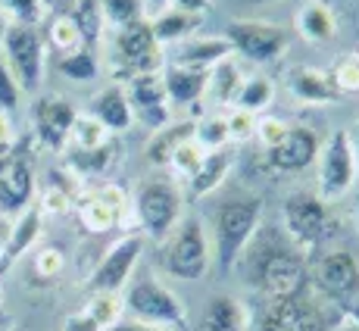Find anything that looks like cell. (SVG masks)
Returning <instances> with one entry per match:
<instances>
[{
	"label": "cell",
	"instance_id": "f907efd6",
	"mask_svg": "<svg viewBox=\"0 0 359 331\" xmlns=\"http://www.w3.org/2000/svg\"><path fill=\"white\" fill-rule=\"evenodd\" d=\"M6 25H10V22H6V16L0 13V41H4V34H6Z\"/></svg>",
	"mask_w": 359,
	"mask_h": 331
},
{
	"label": "cell",
	"instance_id": "5b68a950",
	"mask_svg": "<svg viewBox=\"0 0 359 331\" xmlns=\"http://www.w3.org/2000/svg\"><path fill=\"white\" fill-rule=\"evenodd\" d=\"M122 300H126V313L135 316V322L191 331L178 294L172 288H165L160 278H154V275H137L135 281H128Z\"/></svg>",
	"mask_w": 359,
	"mask_h": 331
},
{
	"label": "cell",
	"instance_id": "5bb4252c",
	"mask_svg": "<svg viewBox=\"0 0 359 331\" xmlns=\"http://www.w3.org/2000/svg\"><path fill=\"white\" fill-rule=\"evenodd\" d=\"M34 166L25 150L13 147L10 156L0 160V216H19L34 203Z\"/></svg>",
	"mask_w": 359,
	"mask_h": 331
},
{
	"label": "cell",
	"instance_id": "277c9868",
	"mask_svg": "<svg viewBox=\"0 0 359 331\" xmlns=\"http://www.w3.org/2000/svg\"><path fill=\"white\" fill-rule=\"evenodd\" d=\"M212 263L210 238L197 216H182L172 234L163 241V269L165 275L182 281H197Z\"/></svg>",
	"mask_w": 359,
	"mask_h": 331
},
{
	"label": "cell",
	"instance_id": "d6986e66",
	"mask_svg": "<svg viewBox=\"0 0 359 331\" xmlns=\"http://www.w3.org/2000/svg\"><path fill=\"white\" fill-rule=\"evenodd\" d=\"M287 88H291V94L297 100L313 103V107H328V103H334L341 97L331 72L316 69V66H294L287 72Z\"/></svg>",
	"mask_w": 359,
	"mask_h": 331
},
{
	"label": "cell",
	"instance_id": "ac0fdd59",
	"mask_svg": "<svg viewBox=\"0 0 359 331\" xmlns=\"http://www.w3.org/2000/svg\"><path fill=\"white\" fill-rule=\"evenodd\" d=\"M41 231H44V216H41L38 203H32L29 210H22L16 216V222L10 225L4 238V253H0V275L6 272L19 257H25L29 250H34L41 241Z\"/></svg>",
	"mask_w": 359,
	"mask_h": 331
},
{
	"label": "cell",
	"instance_id": "681fc988",
	"mask_svg": "<svg viewBox=\"0 0 359 331\" xmlns=\"http://www.w3.org/2000/svg\"><path fill=\"white\" fill-rule=\"evenodd\" d=\"M350 147H353V156H356V166H359V119H356V126L350 128Z\"/></svg>",
	"mask_w": 359,
	"mask_h": 331
},
{
	"label": "cell",
	"instance_id": "e0dca14e",
	"mask_svg": "<svg viewBox=\"0 0 359 331\" xmlns=\"http://www.w3.org/2000/svg\"><path fill=\"white\" fill-rule=\"evenodd\" d=\"M122 160V144L109 141L97 150H63V169L75 175L81 184L85 182H109L116 163Z\"/></svg>",
	"mask_w": 359,
	"mask_h": 331
},
{
	"label": "cell",
	"instance_id": "484cf974",
	"mask_svg": "<svg viewBox=\"0 0 359 331\" xmlns=\"http://www.w3.org/2000/svg\"><path fill=\"white\" fill-rule=\"evenodd\" d=\"M75 212H79L81 229L91 231V234H107L109 229H116V225L122 222V212H116L113 206H109L94 188L85 191V194L79 197V203H75Z\"/></svg>",
	"mask_w": 359,
	"mask_h": 331
},
{
	"label": "cell",
	"instance_id": "816d5d0a",
	"mask_svg": "<svg viewBox=\"0 0 359 331\" xmlns=\"http://www.w3.org/2000/svg\"><path fill=\"white\" fill-rule=\"evenodd\" d=\"M331 331H359V325H344V328H331Z\"/></svg>",
	"mask_w": 359,
	"mask_h": 331
},
{
	"label": "cell",
	"instance_id": "44dd1931",
	"mask_svg": "<svg viewBox=\"0 0 359 331\" xmlns=\"http://www.w3.org/2000/svg\"><path fill=\"white\" fill-rule=\"evenodd\" d=\"M194 137V119H178V122H165L154 132V137L144 147V160H147L154 169H165L169 166V156L182 147L184 141Z\"/></svg>",
	"mask_w": 359,
	"mask_h": 331
},
{
	"label": "cell",
	"instance_id": "8992f818",
	"mask_svg": "<svg viewBox=\"0 0 359 331\" xmlns=\"http://www.w3.org/2000/svg\"><path fill=\"white\" fill-rule=\"evenodd\" d=\"M0 57L10 66L13 79L19 81L22 94H38L47 72V41L34 25H6L0 41Z\"/></svg>",
	"mask_w": 359,
	"mask_h": 331
},
{
	"label": "cell",
	"instance_id": "d6a6232c",
	"mask_svg": "<svg viewBox=\"0 0 359 331\" xmlns=\"http://www.w3.org/2000/svg\"><path fill=\"white\" fill-rule=\"evenodd\" d=\"M85 313L91 316L97 325L107 331L113 325H119L122 322V313H126V300H122V294H113V291H97L91 294L85 303Z\"/></svg>",
	"mask_w": 359,
	"mask_h": 331
},
{
	"label": "cell",
	"instance_id": "836d02e7",
	"mask_svg": "<svg viewBox=\"0 0 359 331\" xmlns=\"http://www.w3.org/2000/svg\"><path fill=\"white\" fill-rule=\"evenodd\" d=\"M44 41L60 53V57H63V53L79 50V47L85 44V38H81L79 25H75V19L69 16V13H57V16L47 22V38H44Z\"/></svg>",
	"mask_w": 359,
	"mask_h": 331
},
{
	"label": "cell",
	"instance_id": "3957f363",
	"mask_svg": "<svg viewBox=\"0 0 359 331\" xmlns=\"http://www.w3.org/2000/svg\"><path fill=\"white\" fill-rule=\"evenodd\" d=\"M182 191H178L175 178L165 175H154L144 178L135 188V197H131V206H135V219L141 225V234L156 244H163L172 234V229L182 219Z\"/></svg>",
	"mask_w": 359,
	"mask_h": 331
},
{
	"label": "cell",
	"instance_id": "1f68e13d",
	"mask_svg": "<svg viewBox=\"0 0 359 331\" xmlns=\"http://www.w3.org/2000/svg\"><path fill=\"white\" fill-rule=\"evenodd\" d=\"M57 66L69 81H75V85H88V81H94L100 75L97 53H94V47H88V44H81L79 50H72V53H63Z\"/></svg>",
	"mask_w": 359,
	"mask_h": 331
},
{
	"label": "cell",
	"instance_id": "8fae6325",
	"mask_svg": "<svg viewBox=\"0 0 359 331\" xmlns=\"http://www.w3.org/2000/svg\"><path fill=\"white\" fill-rule=\"evenodd\" d=\"M306 285H313L328 300H353L359 294V259L350 250L322 253L306 269Z\"/></svg>",
	"mask_w": 359,
	"mask_h": 331
},
{
	"label": "cell",
	"instance_id": "f35d334b",
	"mask_svg": "<svg viewBox=\"0 0 359 331\" xmlns=\"http://www.w3.org/2000/svg\"><path fill=\"white\" fill-rule=\"evenodd\" d=\"M32 266H34V275L44 281H53L60 278V275L66 272V253L60 250V247L47 244V247H38L32 257Z\"/></svg>",
	"mask_w": 359,
	"mask_h": 331
},
{
	"label": "cell",
	"instance_id": "8d00e7d4",
	"mask_svg": "<svg viewBox=\"0 0 359 331\" xmlns=\"http://www.w3.org/2000/svg\"><path fill=\"white\" fill-rule=\"evenodd\" d=\"M0 13L6 16V22L34 25L38 29L41 19L47 16V4L44 0H0Z\"/></svg>",
	"mask_w": 359,
	"mask_h": 331
},
{
	"label": "cell",
	"instance_id": "f5cc1de1",
	"mask_svg": "<svg viewBox=\"0 0 359 331\" xmlns=\"http://www.w3.org/2000/svg\"><path fill=\"white\" fill-rule=\"evenodd\" d=\"M356 225H359V197H356Z\"/></svg>",
	"mask_w": 359,
	"mask_h": 331
},
{
	"label": "cell",
	"instance_id": "7dc6e473",
	"mask_svg": "<svg viewBox=\"0 0 359 331\" xmlns=\"http://www.w3.org/2000/svg\"><path fill=\"white\" fill-rule=\"evenodd\" d=\"M172 10L178 13H191V16H203L210 10V0H169Z\"/></svg>",
	"mask_w": 359,
	"mask_h": 331
},
{
	"label": "cell",
	"instance_id": "7402d4cb",
	"mask_svg": "<svg viewBox=\"0 0 359 331\" xmlns=\"http://www.w3.org/2000/svg\"><path fill=\"white\" fill-rule=\"evenodd\" d=\"M231 166H234V150H229V147L212 150V154H203L197 172L188 178V197L200 200V197L212 194V191L225 182V175L231 172Z\"/></svg>",
	"mask_w": 359,
	"mask_h": 331
},
{
	"label": "cell",
	"instance_id": "603a6c76",
	"mask_svg": "<svg viewBox=\"0 0 359 331\" xmlns=\"http://www.w3.org/2000/svg\"><path fill=\"white\" fill-rule=\"evenodd\" d=\"M91 116L100 119L113 135L131 128L135 113H131V103L126 97V88L109 85V88H103V91H97V97H94V103H91Z\"/></svg>",
	"mask_w": 359,
	"mask_h": 331
},
{
	"label": "cell",
	"instance_id": "6f0895ef",
	"mask_svg": "<svg viewBox=\"0 0 359 331\" xmlns=\"http://www.w3.org/2000/svg\"><path fill=\"white\" fill-rule=\"evenodd\" d=\"M356 60H359V53H356Z\"/></svg>",
	"mask_w": 359,
	"mask_h": 331
},
{
	"label": "cell",
	"instance_id": "ba28073f",
	"mask_svg": "<svg viewBox=\"0 0 359 331\" xmlns=\"http://www.w3.org/2000/svg\"><path fill=\"white\" fill-rule=\"evenodd\" d=\"M356 156L350 147L347 132H331L328 141L319 147V191L322 203H337L356 182Z\"/></svg>",
	"mask_w": 359,
	"mask_h": 331
},
{
	"label": "cell",
	"instance_id": "f1b7e54d",
	"mask_svg": "<svg viewBox=\"0 0 359 331\" xmlns=\"http://www.w3.org/2000/svg\"><path fill=\"white\" fill-rule=\"evenodd\" d=\"M113 132L103 126L100 119H94L91 113H79L72 122V132H69V144L66 150H97L103 144L113 141Z\"/></svg>",
	"mask_w": 359,
	"mask_h": 331
},
{
	"label": "cell",
	"instance_id": "9f6ffc18",
	"mask_svg": "<svg viewBox=\"0 0 359 331\" xmlns=\"http://www.w3.org/2000/svg\"><path fill=\"white\" fill-rule=\"evenodd\" d=\"M156 4H165V0H156Z\"/></svg>",
	"mask_w": 359,
	"mask_h": 331
},
{
	"label": "cell",
	"instance_id": "e575fe53",
	"mask_svg": "<svg viewBox=\"0 0 359 331\" xmlns=\"http://www.w3.org/2000/svg\"><path fill=\"white\" fill-rule=\"evenodd\" d=\"M191 141L197 144L203 154H212V150L229 147V126H225V116L210 113L203 119H194V137Z\"/></svg>",
	"mask_w": 359,
	"mask_h": 331
},
{
	"label": "cell",
	"instance_id": "4fadbf2b",
	"mask_svg": "<svg viewBox=\"0 0 359 331\" xmlns=\"http://www.w3.org/2000/svg\"><path fill=\"white\" fill-rule=\"evenodd\" d=\"M75 116H79V109L72 107V100L60 97V94H44V97H38L32 103L34 141L44 150H50V154H63Z\"/></svg>",
	"mask_w": 359,
	"mask_h": 331
},
{
	"label": "cell",
	"instance_id": "52a82bcc",
	"mask_svg": "<svg viewBox=\"0 0 359 331\" xmlns=\"http://www.w3.org/2000/svg\"><path fill=\"white\" fill-rule=\"evenodd\" d=\"M281 225L297 253H309L328 234V203L309 191H297L281 203Z\"/></svg>",
	"mask_w": 359,
	"mask_h": 331
},
{
	"label": "cell",
	"instance_id": "f546056e",
	"mask_svg": "<svg viewBox=\"0 0 359 331\" xmlns=\"http://www.w3.org/2000/svg\"><path fill=\"white\" fill-rule=\"evenodd\" d=\"M154 34H156V41H160V47L163 44H182V41H188L191 34H194V29L200 25V16H191V13H178V10H163L160 16L154 19Z\"/></svg>",
	"mask_w": 359,
	"mask_h": 331
},
{
	"label": "cell",
	"instance_id": "d590c367",
	"mask_svg": "<svg viewBox=\"0 0 359 331\" xmlns=\"http://www.w3.org/2000/svg\"><path fill=\"white\" fill-rule=\"evenodd\" d=\"M69 16L75 19V25H79L81 38H85L88 47H94L100 41L103 34V13H100V0H72V10H69Z\"/></svg>",
	"mask_w": 359,
	"mask_h": 331
},
{
	"label": "cell",
	"instance_id": "9a60e30c",
	"mask_svg": "<svg viewBox=\"0 0 359 331\" xmlns=\"http://www.w3.org/2000/svg\"><path fill=\"white\" fill-rule=\"evenodd\" d=\"M319 135L306 126H291L285 135V141L275 144L272 150H266V163L275 172H303L316 163L319 156Z\"/></svg>",
	"mask_w": 359,
	"mask_h": 331
},
{
	"label": "cell",
	"instance_id": "c3c4849f",
	"mask_svg": "<svg viewBox=\"0 0 359 331\" xmlns=\"http://www.w3.org/2000/svg\"><path fill=\"white\" fill-rule=\"evenodd\" d=\"M107 331H172V328L147 325V322H119V325H113V328H107Z\"/></svg>",
	"mask_w": 359,
	"mask_h": 331
},
{
	"label": "cell",
	"instance_id": "ee69618b",
	"mask_svg": "<svg viewBox=\"0 0 359 331\" xmlns=\"http://www.w3.org/2000/svg\"><path fill=\"white\" fill-rule=\"evenodd\" d=\"M287 128H291V126H287L285 119H275V116H266V119H257V132H253V135L259 137V144H262V147H266V150H272L275 144H281V141H285Z\"/></svg>",
	"mask_w": 359,
	"mask_h": 331
},
{
	"label": "cell",
	"instance_id": "9c48e42d",
	"mask_svg": "<svg viewBox=\"0 0 359 331\" xmlns=\"http://www.w3.org/2000/svg\"><path fill=\"white\" fill-rule=\"evenodd\" d=\"M225 41L231 44V50H238L253 63H272L287 50L291 32L285 25L262 22V19H231L225 25Z\"/></svg>",
	"mask_w": 359,
	"mask_h": 331
},
{
	"label": "cell",
	"instance_id": "11a10c76",
	"mask_svg": "<svg viewBox=\"0 0 359 331\" xmlns=\"http://www.w3.org/2000/svg\"><path fill=\"white\" fill-rule=\"evenodd\" d=\"M0 300H4V291H0Z\"/></svg>",
	"mask_w": 359,
	"mask_h": 331
},
{
	"label": "cell",
	"instance_id": "ffe728a7",
	"mask_svg": "<svg viewBox=\"0 0 359 331\" xmlns=\"http://www.w3.org/2000/svg\"><path fill=\"white\" fill-rule=\"evenodd\" d=\"M231 44L225 38H188L178 44L175 60L172 66H184V69H200V72H210L216 63L231 57Z\"/></svg>",
	"mask_w": 359,
	"mask_h": 331
},
{
	"label": "cell",
	"instance_id": "30bf717a",
	"mask_svg": "<svg viewBox=\"0 0 359 331\" xmlns=\"http://www.w3.org/2000/svg\"><path fill=\"white\" fill-rule=\"evenodd\" d=\"M141 250H144V234L141 231H128L103 253V259L97 263L91 275H88L85 288L91 294L97 291H113V294H122L126 285L131 281V272H135L137 259H141Z\"/></svg>",
	"mask_w": 359,
	"mask_h": 331
},
{
	"label": "cell",
	"instance_id": "f6af8a7d",
	"mask_svg": "<svg viewBox=\"0 0 359 331\" xmlns=\"http://www.w3.org/2000/svg\"><path fill=\"white\" fill-rule=\"evenodd\" d=\"M16 147V128H13V119L6 113H0V160L13 154Z\"/></svg>",
	"mask_w": 359,
	"mask_h": 331
},
{
	"label": "cell",
	"instance_id": "4316f807",
	"mask_svg": "<svg viewBox=\"0 0 359 331\" xmlns=\"http://www.w3.org/2000/svg\"><path fill=\"white\" fill-rule=\"evenodd\" d=\"M163 85H165V97L188 107V103H194L206 94V72L184 69V66H169L163 72Z\"/></svg>",
	"mask_w": 359,
	"mask_h": 331
},
{
	"label": "cell",
	"instance_id": "2e32d148",
	"mask_svg": "<svg viewBox=\"0 0 359 331\" xmlns=\"http://www.w3.org/2000/svg\"><path fill=\"white\" fill-rule=\"evenodd\" d=\"M126 97L131 103V113L135 119L150 122L154 128L165 126V85H163V72H141L131 75Z\"/></svg>",
	"mask_w": 359,
	"mask_h": 331
},
{
	"label": "cell",
	"instance_id": "7c38bea8",
	"mask_svg": "<svg viewBox=\"0 0 359 331\" xmlns=\"http://www.w3.org/2000/svg\"><path fill=\"white\" fill-rule=\"evenodd\" d=\"M113 47H116L122 72L128 75L160 72L163 53H160V41H156L150 19H137V22L126 25V29H116Z\"/></svg>",
	"mask_w": 359,
	"mask_h": 331
},
{
	"label": "cell",
	"instance_id": "7a4b0ae2",
	"mask_svg": "<svg viewBox=\"0 0 359 331\" xmlns=\"http://www.w3.org/2000/svg\"><path fill=\"white\" fill-rule=\"evenodd\" d=\"M262 225V203L257 197L225 200L216 210V269L229 275L234 266H241L247 244Z\"/></svg>",
	"mask_w": 359,
	"mask_h": 331
},
{
	"label": "cell",
	"instance_id": "cb8c5ba5",
	"mask_svg": "<svg viewBox=\"0 0 359 331\" xmlns=\"http://www.w3.org/2000/svg\"><path fill=\"white\" fill-rule=\"evenodd\" d=\"M294 25H297V32L306 41H313V44H325V41H331L337 34L334 13H331V6L322 4V0H306V4L297 10Z\"/></svg>",
	"mask_w": 359,
	"mask_h": 331
},
{
	"label": "cell",
	"instance_id": "ab89813d",
	"mask_svg": "<svg viewBox=\"0 0 359 331\" xmlns=\"http://www.w3.org/2000/svg\"><path fill=\"white\" fill-rule=\"evenodd\" d=\"M200 160H203V150H200L194 141H184L182 147H178L175 154L169 156V172L175 178H184V182H188V178L197 172Z\"/></svg>",
	"mask_w": 359,
	"mask_h": 331
},
{
	"label": "cell",
	"instance_id": "b9f144b4",
	"mask_svg": "<svg viewBox=\"0 0 359 331\" xmlns=\"http://www.w3.org/2000/svg\"><path fill=\"white\" fill-rule=\"evenodd\" d=\"M225 126H229V141L231 144H244V141L253 137V132H257V116L234 107L231 113L225 116Z\"/></svg>",
	"mask_w": 359,
	"mask_h": 331
},
{
	"label": "cell",
	"instance_id": "bcb514c9",
	"mask_svg": "<svg viewBox=\"0 0 359 331\" xmlns=\"http://www.w3.org/2000/svg\"><path fill=\"white\" fill-rule=\"evenodd\" d=\"M63 331H103V328L85 313V309H79V313H69L63 319Z\"/></svg>",
	"mask_w": 359,
	"mask_h": 331
},
{
	"label": "cell",
	"instance_id": "83f0119b",
	"mask_svg": "<svg viewBox=\"0 0 359 331\" xmlns=\"http://www.w3.org/2000/svg\"><path fill=\"white\" fill-rule=\"evenodd\" d=\"M241 85H244V79H241V69L231 63V60H222V63H216L206 72V94L203 97H210L216 107H229L238 97Z\"/></svg>",
	"mask_w": 359,
	"mask_h": 331
},
{
	"label": "cell",
	"instance_id": "7bdbcfd3",
	"mask_svg": "<svg viewBox=\"0 0 359 331\" xmlns=\"http://www.w3.org/2000/svg\"><path fill=\"white\" fill-rule=\"evenodd\" d=\"M331 79H334V85H337L341 94H359V60H356V53L344 57L341 63L334 66Z\"/></svg>",
	"mask_w": 359,
	"mask_h": 331
},
{
	"label": "cell",
	"instance_id": "74e56055",
	"mask_svg": "<svg viewBox=\"0 0 359 331\" xmlns=\"http://www.w3.org/2000/svg\"><path fill=\"white\" fill-rule=\"evenodd\" d=\"M103 22L113 29H126V25L144 19V0H100Z\"/></svg>",
	"mask_w": 359,
	"mask_h": 331
},
{
	"label": "cell",
	"instance_id": "d4e9b609",
	"mask_svg": "<svg viewBox=\"0 0 359 331\" xmlns=\"http://www.w3.org/2000/svg\"><path fill=\"white\" fill-rule=\"evenodd\" d=\"M200 325L203 331H247V309L229 294H216L206 303Z\"/></svg>",
	"mask_w": 359,
	"mask_h": 331
},
{
	"label": "cell",
	"instance_id": "4dcf8cb0",
	"mask_svg": "<svg viewBox=\"0 0 359 331\" xmlns=\"http://www.w3.org/2000/svg\"><path fill=\"white\" fill-rule=\"evenodd\" d=\"M275 100V81L269 75H253V79H244L238 97H234V107L247 109V113H266Z\"/></svg>",
	"mask_w": 359,
	"mask_h": 331
},
{
	"label": "cell",
	"instance_id": "6da1fadb",
	"mask_svg": "<svg viewBox=\"0 0 359 331\" xmlns=\"http://www.w3.org/2000/svg\"><path fill=\"white\" fill-rule=\"evenodd\" d=\"M244 257L247 266H250V281L269 300L291 297L300 288H306V263H303V253L294 250L291 241L287 244H266V247L250 241Z\"/></svg>",
	"mask_w": 359,
	"mask_h": 331
},
{
	"label": "cell",
	"instance_id": "db71d44e",
	"mask_svg": "<svg viewBox=\"0 0 359 331\" xmlns=\"http://www.w3.org/2000/svg\"><path fill=\"white\" fill-rule=\"evenodd\" d=\"M247 4H269V0H247Z\"/></svg>",
	"mask_w": 359,
	"mask_h": 331
},
{
	"label": "cell",
	"instance_id": "60d3db41",
	"mask_svg": "<svg viewBox=\"0 0 359 331\" xmlns=\"http://www.w3.org/2000/svg\"><path fill=\"white\" fill-rule=\"evenodd\" d=\"M19 103H22V88H19V81L13 79L10 66L4 63V57H0V113L13 116L19 109Z\"/></svg>",
	"mask_w": 359,
	"mask_h": 331
}]
</instances>
